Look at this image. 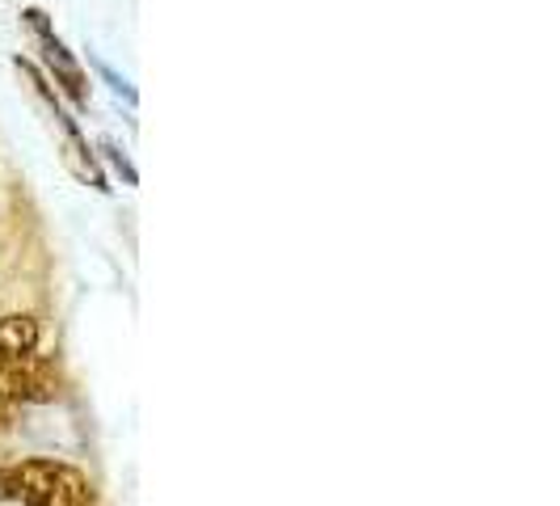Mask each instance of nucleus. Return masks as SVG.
Returning a JSON list of instances; mask_svg holds the SVG:
<instances>
[{
  "mask_svg": "<svg viewBox=\"0 0 560 506\" xmlns=\"http://www.w3.org/2000/svg\"><path fill=\"white\" fill-rule=\"evenodd\" d=\"M0 503L4 506H93L97 490L89 473L68 460H0Z\"/></svg>",
  "mask_w": 560,
  "mask_h": 506,
  "instance_id": "obj_1",
  "label": "nucleus"
},
{
  "mask_svg": "<svg viewBox=\"0 0 560 506\" xmlns=\"http://www.w3.org/2000/svg\"><path fill=\"white\" fill-rule=\"evenodd\" d=\"M13 68H18V72H22V77L34 84V93H38V97L51 106V118H56L59 131H63V140H68V169L81 177L84 186H93V191H110V186H106V173H102L97 157H93V148H89V140H84L81 127H77V118L63 111V106H59V97H56V89H51V81H47V77H43V72H38V68H34L30 59H22V56L13 59Z\"/></svg>",
  "mask_w": 560,
  "mask_h": 506,
  "instance_id": "obj_2",
  "label": "nucleus"
},
{
  "mask_svg": "<svg viewBox=\"0 0 560 506\" xmlns=\"http://www.w3.org/2000/svg\"><path fill=\"white\" fill-rule=\"evenodd\" d=\"M63 396V371L43 355H22L0 364V401L9 405H51Z\"/></svg>",
  "mask_w": 560,
  "mask_h": 506,
  "instance_id": "obj_3",
  "label": "nucleus"
},
{
  "mask_svg": "<svg viewBox=\"0 0 560 506\" xmlns=\"http://www.w3.org/2000/svg\"><path fill=\"white\" fill-rule=\"evenodd\" d=\"M22 22L34 30L38 51H43V59H47V68H51V77H56L59 89H63L81 111H89V77H84V68L77 64V56L63 47V38L51 30L47 13H43V9H22Z\"/></svg>",
  "mask_w": 560,
  "mask_h": 506,
  "instance_id": "obj_4",
  "label": "nucleus"
},
{
  "mask_svg": "<svg viewBox=\"0 0 560 506\" xmlns=\"http://www.w3.org/2000/svg\"><path fill=\"white\" fill-rule=\"evenodd\" d=\"M43 342V325L30 312H9L0 317V364L4 359H22V355H38Z\"/></svg>",
  "mask_w": 560,
  "mask_h": 506,
  "instance_id": "obj_5",
  "label": "nucleus"
},
{
  "mask_svg": "<svg viewBox=\"0 0 560 506\" xmlns=\"http://www.w3.org/2000/svg\"><path fill=\"white\" fill-rule=\"evenodd\" d=\"M102 152H106V157H110V161H114V169H118V173L127 177V186H136V182H140V177H136V169L127 165V157H122V152H118L114 143H102Z\"/></svg>",
  "mask_w": 560,
  "mask_h": 506,
  "instance_id": "obj_6",
  "label": "nucleus"
},
{
  "mask_svg": "<svg viewBox=\"0 0 560 506\" xmlns=\"http://www.w3.org/2000/svg\"><path fill=\"white\" fill-rule=\"evenodd\" d=\"M13 422H18V405L0 401V435H9V430H13Z\"/></svg>",
  "mask_w": 560,
  "mask_h": 506,
  "instance_id": "obj_7",
  "label": "nucleus"
}]
</instances>
